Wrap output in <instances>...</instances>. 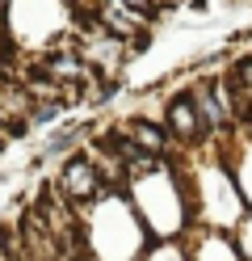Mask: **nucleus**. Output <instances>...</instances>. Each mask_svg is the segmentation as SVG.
I'll return each mask as SVG.
<instances>
[{"label":"nucleus","instance_id":"f03ea898","mask_svg":"<svg viewBox=\"0 0 252 261\" xmlns=\"http://www.w3.org/2000/svg\"><path fill=\"white\" fill-rule=\"evenodd\" d=\"M63 190L72 194V202H89L101 194V173L89 165V160H72L63 169Z\"/></svg>","mask_w":252,"mask_h":261},{"label":"nucleus","instance_id":"f257e3e1","mask_svg":"<svg viewBox=\"0 0 252 261\" xmlns=\"http://www.w3.org/2000/svg\"><path fill=\"white\" fill-rule=\"evenodd\" d=\"M168 135H177V139L210 135V126H206V118H202L193 97H173V101H168Z\"/></svg>","mask_w":252,"mask_h":261}]
</instances>
